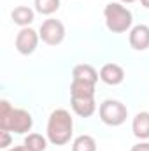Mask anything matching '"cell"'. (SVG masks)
Wrapping results in <instances>:
<instances>
[{"mask_svg":"<svg viewBox=\"0 0 149 151\" xmlns=\"http://www.w3.org/2000/svg\"><path fill=\"white\" fill-rule=\"evenodd\" d=\"M70 106L72 111L81 118H90L97 111L95 97H70Z\"/></svg>","mask_w":149,"mask_h":151,"instance_id":"obj_8","label":"cell"},{"mask_svg":"<svg viewBox=\"0 0 149 151\" xmlns=\"http://www.w3.org/2000/svg\"><path fill=\"white\" fill-rule=\"evenodd\" d=\"M140 4H142V7L149 9V0H140Z\"/></svg>","mask_w":149,"mask_h":151,"instance_id":"obj_20","label":"cell"},{"mask_svg":"<svg viewBox=\"0 0 149 151\" xmlns=\"http://www.w3.org/2000/svg\"><path fill=\"white\" fill-rule=\"evenodd\" d=\"M35 11L42 16H51L60 9V0H35L34 2Z\"/></svg>","mask_w":149,"mask_h":151,"instance_id":"obj_16","label":"cell"},{"mask_svg":"<svg viewBox=\"0 0 149 151\" xmlns=\"http://www.w3.org/2000/svg\"><path fill=\"white\" fill-rule=\"evenodd\" d=\"M128 42L135 51H146L149 47V27L148 25H135L130 30Z\"/></svg>","mask_w":149,"mask_h":151,"instance_id":"obj_7","label":"cell"},{"mask_svg":"<svg viewBox=\"0 0 149 151\" xmlns=\"http://www.w3.org/2000/svg\"><path fill=\"white\" fill-rule=\"evenodd\" d=\"M130 151H149V142H139V144L132 146Z\"/></svg>","mask_w":149,"mask_h":151,"instance_id":"obj_18","label":"cell"},{"mask_svg":"<svg viewBox=\"0 0 149 151\" xmlns=\"http://www.w3.org/2000/svg\"><path fill=\"white\" fill-rule=\"evenodd\" d=\"M39 35L40 40L47 46H58L63 42L65 39V27L60 19H46L42 21L40 28H39Z\"/></svg>","mask_w":149,"mask_h":151,"instance_id":"obj_5","label":"cell"},{"mask_svg":"<svg viewBox=\"0 0 149 151\" xmlns=\"http://www.w3.org/2000/svg\"><path fill=\"white\" fill-rule=\"evenodd\" d=\"M132 132L140 141L149 139V113L148 111H140V113L135 114V118L132 121Z\"/></svg>","mask_w":149,"mask_h":151,"instance_id":"obj_10","label":"cell"},{"mask_svg":"<svg viewBox=\"0 0 149 151\" xmlns=\"http://www.w3.org/2000/svg\"><path fill=\"white\" fill-rule=\"evenodd\" d=\"M11 141H12L11 132H7V130H0V148L7 150V148L11 146Z\"/></svg>","mask_w":149,"mask_h":151,"instance_id":"obj_17","label":"cell"},{"mask_svg":"<svg viewBox=\"0 0 149 151\" xmlns=\"http://www.w3.org/2000/svg\"><path fill=\"white\" fill-rule=\"evenodd\" d=\"M34 127L32 114L25 109L12 107L7 100L0 102V130L14 132V134H27Z\"/></svg>","mask_w":149,"mask_h":151,"instance_id":"obj_2","label":"cell"},{"mask_svg":"<svg viewBox=\"0 0 149 151\" xmlns=\"http://www.w3.org/2000/svg\"><path fill=\"white\" fill-rule=\"evenodd\" d=\"M39 40H40L39 32H35V30L30 28V27H25V28H21V30L18 32L16 40H14V46H16L18 53L28 56V55H32V53L37 49Z\"/></svg>","mask_w":149,"mask_h":151,"instance_id":"obj_6","label":"cell"},{"mask_svg":"<svg viewBox=\"0 0 149 151\" xmlns=\"http://www.w3.org/2000/svg\"><path fill=\"white\" fill-rule=\"evenodd\" d=\"M119 2H123V4H132V2H135V0H119Z\"/></svg>","mask_w":149,"mask_h":151,"instance_id":"obj_21","label":"cell"},{"mask_svg":"<svg viewBox=\"0 0 149 151\" xmlns=\"http://www.w3.org/2000/svg\"><path fill=\"white\" fill-rule=\"evenodd\" d=\"M11 18H12V21H14L16 25H19L21 28H25V27H28V25L34 23V19H35V11L30 9V7H27V5H18V7L12 9Z\"/></svg>","mask_w":149,"mask_h":151,"instance_id":"obj_12","label":"cell"},{"mask_svg":"<svg viewBox=\"0 0 149 151\" xmlns=\"http://www.w3.org/2000/svg\"><path fill=\"white\" fill-rule=\"evenodd\" d=\"M74 134V119L67 109H54L49 114L47 127H46V137L54 146H63L70 142Z\"/></svg>","mask_w":149,"mask_h":151,"instance_id":"obj_1","label":"cell"},{"mask_svg":"<svg viewBox=\"0 0 149 151\" xmlns=\"http://www.w3.org/2000/svg\"><path fill=\"white\" fill-rule=\"evenodd\" d=\"M72 79L97 84V81L100 79V74L95 70V67H91L88 63H79V65H75L74 69H72Z\"/></svg>","mask_w":149,"mask_h":151,"instance_id":"obj_11","label":"cell"},{"mask_svg":"<svg viewBox=\"0 0 149 151\" xmlns=\"http://www.w3.org/2000/svg\"><path fill=\"white\" fill-rule=\"evenodd\" d=\"M23 144L30 151H46V148H47V137H44L40 134H28L25 137Z\"/></svg>","mask_w":149,"mask_h":151,"instance_id":"obj_15","label":"cell"},{"mask_svg":"<svg viewBox=\"0 0 149 151\" xmlns=\"http://www.w3.org/2000/svg\"><path fill=\"white\" fill-rule=\"evenodd\" d=\"M7 151H30V150L23 144V146H14V148H11V150H7Z\"/></svg>","mask_w":149,"mask_h":151,"instance_id":"obj_19","label":"cell"},{"mask_svg":"<svg viewBox=\"0 0 149 151\" xmlns=\"http://www.w3.org/2000/svg\"><path fill=\"white\" fill-rule=\"evenodd\" d=\"M72 151H97V141L91 135L82 134V135H79V137L74 139Z\"/></svg>","mask_w":149,"mask_h":151,"instance_id":"obj_14","label":"cell"},{"mask_svg":"<svg viewBox=\"0 0 149 151\" xmlns=\"http://www.w3.org/2000/svg\"><path fill=\"white\" fill-rule=\"evenodd\" d=\"M98 116L100 119L109 125V127H119L126 121L128 118V109L123 102L114 100V99H107L100 104L98 107Z\"/></svg>","mask_w":149,"mask_h":151,"instance_id":"obj_4","label":"cell"},{"mask_svg":"<svg viewBox=\"0 0 149 151\" xmlns=\"http://www.w3.org/2000/svg\"><path fill=\"white\" fill-rule=\"evenodd\" d=\"M98 74H100V81H104L109 86H117L125 81V70L117 63H105Z\"/></svg>","mask_w":149,"mask_h":151,"instance_id":"obj_9","label":"cell"},{"mask_svg":"<svg viewBox=\"0 0 149 151\" xmlns=\"http://www.w3.org/2000/svg\"><path fill=\"white\" fill-rule=\"evenodd\" d=\"M70 97H95V84L86 81H75L70 83Z\"/></svg>","mask_w":149,"mask_h":151,"instance_id":"obj_13","label":"cell"},{"mask_svg":"<svg viewBox=\"0 0 149 151\" xmlns=\"http://www.w3.org/2000/svg\"><path fill=\"white\" fill-rule=\"evenodd\" d=\"M104 18H105V27L112 34H125L132 30L133 25V16L130 9L121 5L119 2H111L104 9Z\"/></svg>","mask_w":149,"mask_h":151,"instance_id":"obj_3","label":"cell"}]
</instances>
